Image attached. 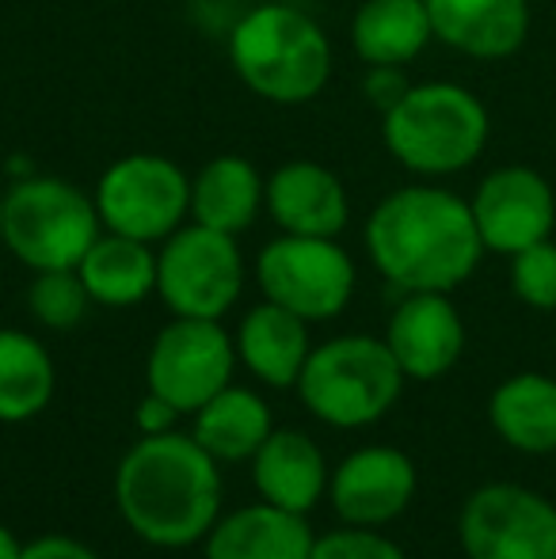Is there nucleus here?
I'll list each match as a JSON object with an SVG mask.
<instances>
[{"mask_svg":"<svg viewBox=\"0 0 556 559\" xmlns=\"http://www.w3.org/2000/svg\"><path fill=\"white\" fill-rule=\"evenodd\" d=\"M488 423L514 453H556V377L527 369L499 381L488 396Z\"/></svg>","mask_w":556,"mask_h":559,"instance_id":"22","label":"nucleus"},{"mask_svg":"<svg viewBox=\"0 0 556 559\" xmlns=\"http://www.w3.org/2000/svg\"><path fill=\"white\" fill-rule=\"evenodd\" d=\"M92 297L76 271H35L27 286V309L50 332H73L88 312Z\"/></svg>","mask_w":556,"mask_h":559,"instance_id":"26","label":"nucleus"},{"mask_svg":"<svg viewBox=\"0 0 556 559\" xmlns=\"http://www.w3.org/2000/svg\"><path fill=\"white\" fill-rule=\"evenodd\" d=\"M225 53L252 96L275 107L312 104L332 81V38L305 8L268 0L233 20Z\"/></svg>","mask_w":556,"mask_h":559,"instance_id":"3","label":"nucleus"},{"mask_svg":"<svg viewBox=\"0 0 556 559\" xmlns=\"http://www.w3.org/2000/svg\"><path fill=\"white\" fill-rule=\"evenodd\" d=\"M465 559H556V507L522 484H484L458 514Z\"/></svg>","mask_w":556,"mask_h":559,"instance_id":"11","label":"nucleus"},{"mask_svg":"<svg viewBox=\"0 0 556 559\" xmlns=\"http://www.w3.org/2000/svg\"><path fill=\"white\" fill-rule=\"evenodd\" d=\"M233 338L248 373L271 389H294L312 350L309 324L275 301H260L256 309H248Z\"/></svg>","mask_w":556,"mask_h":559,"instance_id":"20","label":"nucleus"},{"mask_svg":"<svg viewBox=\"0 0 556 559\" xmlns=\"http://www.w3.org/2000/svg\"><path fill=\"white\" fill-rule=\"evenodd\" d=\"M179 415H184V412H179V407H171L164 396H156V392H149V396L138 404L134 423H138L141 435H168V430H176Z\"/></svg>","mask_w":556,"mask_h":559,"instance_id":"31","label":"nucleus"},{"mask_svg":"<svg viewBox=\"0 0 556 559\" xmlns=\"http://www.w3.org/2000/svg\"><path fill=\"white\" fill-rule=\"evenodd\" d=\"M312 545L317 537L305 514L256 502L217 518L206 537V559H312Z\"/></svg>","mask_w":556,"mask_h":559,"instance_id":"19","label":"nucleus"},{"mask_svg":"<svg viewBox=\"0 0 556 559\" xmlns=\"http://www.w3.org/2000/svg\"><path fill=\"white\" fill-rule=\"evenodd\" d=\"M20 556H23V540L8 525H0V559H20Z\"/></svg>","mask_w":556,"mask_h":559,"instance_id":"32","label":"nucleus"},{"mask_svg":"<svg viewBox=\"0 0 556 559\" xmlns=\"http://www.w3.org/2000/svg\"><path fill=\"white\" fill-rule=\"evenodd\" d=\"M312 559H409L389 537L378 530H363V525H347L328 537H317Z\"/></svg>","mask_w":556,"mask_h":559,"instance_id":"28","label":"nucleus"},{"mask_svg":"<svg viewBox=\"0 0 556 559\" xmlns=\"http://www.w3.org/2000/svg\"><path fill=\"white\" fill-rule=\"evenodd\" d=\"M245 278L237 236L199 222L179 225L156 251V294L171 317L222 320L245 294Z\"/></svg>","mask_w":556,"mask_h":559,"instance_id":"8","label":"nucleus"},{"mask_svg":"<svg viewBox=\"0 0 556 559\" xmlns=\"http://www.w3.org/2000/svg\"><path fill=\"white\" fill-rule=\"evenodd\" d=\"M20 559H99L84 540L69 537V533H43V537L27 540Z\"/></svg>","mask_w":556,"mask_h":559,"instance_id":"30","label":"nucleus"},{"mask_svg":"<svg viewBox=\"0 0 556 559\" xmlns=\"http://www.w3.org/2000/svg\"><path fill=\"white\" fill-rule=\"evenodd\" d=\"M492 115L473 88L458 81L412 84L381 115V145L416 179H450L484 156Z\"/></svg>","mask_w":556,"mask_h":559,"instance_id":"4","label":"nucleus"},{"mask_svg":"<svg viewBox=\"0 0 556 559\" xmlns=\"http://www.w3.org/2000/svg\"><path fill=\"white\" fill-rule=\"evenodd\" d=\"M355 259L332 236L279 233L256 255V286L263 301H275L305 324L335 320L355 297Z\"/></svg>","mask_w":556,"mask_h":559,"instance_id":"7","label":"nucleus"},{"mask_svg":"<svg viewBox=\"0 0 556 559\" xmlns=\"http://www.w3.org/2000/svg\"><path fill=\"white\" fill-rule=\"evenodd\" d=\"M386 343L409 381H438L465 354V320L450 294H404L389 317Z\"/></svg>","mask_w":556,"mask_h":559,"instance_id":"14","label":"nucleus"},{"mask_svg":"<svg viewBox=\"0 0 556 559\" xmlns=\"http://www.w3.org/2000/svg\"><path fill=\"white\" fill-rule=\"evenodd\" d=\"M511 294L527 309L556 312V240L530 243L511 255Z\"/></svg>","mask_w":556,"mask_h":559,"instance_id":"27","label":"nucleus"},{"mask_svg":"<svg viewBox=\"0 0 556 559\" xmlns=\"http://www.w3.org/2000/svg\"><path fill=\"white\" fill-rule=\"evenodd\" d=\"M92 305L104 309H134L149 294H156V251L153 243L134 236L99 233V240L76 263Z\"/></svg>","mask_w":556,"mask_h":559,"instance_id":"23","label":"nucleus"},{"mask_svg":"<svg viewBox=\"0 0 556 559\" xmlns=\"http://www.w3.org/2000/svg\"><path fill=\"white\" fill-rule=\"evenodd\" d=\"M347 35L363 66H412L435 43L427 0H363Z\"/></svg>","mask_w":556,"mask_h":559,"instance_id":"21","label":"nucleus"},{"mask_svg":"<svg viewBox=\"0 0 556 559\" xmlns=\"http://www.w3.org/2000/svg\"><path fill=\"white\" fill-rule=\"evenodd\" d=\"M271 430V407L260 392L229 384L194 412L191 435L214 461H252Z\"/></svg>","mask_w":556,"mask_h":559,"instance_id":"24","label":"nucleus"},{"mask_svg":"<svg viewBox=\"0 0 556 559\" xmlns=\"http://www.w3.org/2000/svg\"><path fill=\"white\" fill-rule=\"evenodd\" d=\"M237 361V338L225 332L222 320L176 317L149 346L145 381L149 392L164 396L184 415H194L206 400L229 389Z\"/></svg>","mask_w":556,"mask_h":559,"instance_id":"10","label":"nucleus"},{"mask_svg":"<svg viewBox=\"0 0 556 559\" xmlns=\"http://www.w3.org/2000/svg\"><path fill=\"white\" fill-rule=\"evenodd\" d=\"M119 4H127V0H119Z\"/></svg>","mask_w":556,"mask_h":559,"instance_id":"34","label":"nucleus"},{"mask_svg":"<svg viewBox=\"0 0 556 559\" xmlns=\"http://www.w3.org/2000/svg\"><path fill=\"white\" fill-rule=\"evenodd\" d=\"M435 43L473 61H504L530 38V0H427Z\"/></svg>","mask_w":556,"mask_h":559,"instance_id":"16","label":"nucleus"},{"mask_svg":"<svg viewBox=\"0 0 556 559\" xmlns=\"http://www.w3.org/2000/svg\"><path fill=\"white\" fill-rule=\"evenodd\" d=\"M0 248H4V191H0Z\"/></svg>","mask_w":556,"mask_h":559,"instance_id":"33","label":"nucleus"},{"mask_svg":"<svg viewBox=\"0 0 556 559\" xmlns=\"http://www.w3.org/2000/svg\"><path fill=\"white\" fill-rule=\"evenodd\" d=\"M107 233L164 243L191 222V176L164 153H127L92 187Z\"/></svg>","mask_w":556,"mask_h":559,"instance_id":"9","label":"nucleus"},{"mask_svg":"<svg viewBox=\"0 0 556 559\" xmlns=\"http://www.w3.org/2000/svg\"><path fill=\"white\" fill-rule=\"evenodd\" d=\"M409 88L412 81L404 73V66H366L363 96L370 99V107H378V115H386Z\"/></svg>","mask_w":556,"mask_h":559,"instance_id":"29","label":"nucleus"},{"mask_svg":"<svg viewBox=\"0 0 556 559\" xmlns=\"http://www.w3.org/2000/svg\"><path fill=\"white\" fill-rule=\"evenodd\" d=\"M252 479L263 502L289 514H309L328 491V461L320 445L301 430H271V438L256 449Z\"/></svg>","mask_w":556,"mask_h":559,"instance_id":"17","label":"nucleus"},{"mask_svg":"<svg viewBox=\"0 0 556 559\" xmlns=\"http://www.w3.org/2000/svg\"><path fill=\"white\" fill-rule=\"evenodd\" d=\"M363 240L374 271L401 294H453L484 259L469 199L435 179L389 191L366 217Z\"/></svg>","mask_w":556,"mask_h":559,"instance_id":"1","label":"nucleus"},{"mask_svg":"<svg viewBox=\"0 0 556 559\" xmlns=\"http://www.w3.org/2000/svg\"><path fill=\"white\" fill-rule=\"evenodd\" d=\"M404 381L409 377L397 366L386 338L335 335L312 346L294 389L312 419L335 430H358L393 412Z\"/></svg>","mask_w":556,"mask_h":559,"instance_id":"5","label":"nucleus"},{"mask_svg":"<svg viewBox=\"0 0 556 559\" xmlns=\"http://www.w3.org/2000/svg\"><path fill=\"white\" fill-rule=\"evenodd\" d=\"M96 199L58 176H20L4 191V248L27 271H76L99 240Z\"/></svg>","mask_w":556,"mask_h":559,"instance_id":"6","label":"nucleus"},{"mask_svg":"<svg viewBox=\"0 0 556 559\" xmlns=\"http://www.w3.org/2000/svg\"><path fill=\"white\" fill-rule=\"evenodd\" d=\"M268 210V179L248 156L222 153L191 176V222L240 236Z\"/></svg>","mask_w":556,"mask_h":559,"instance_id":"18","label":"nucleus"},{"mask_svg":"<svg viewBox=\"0 0 556 559\" xmlns=\"http://www.w3.org/2000/svg\"><path fill=\"white\" fill-rule=\"evenodd\" d=\"M268 214L279 233L340 240L351 222V199L343 179L328 164L297 156L268 176Z\"/></svg>","mask_w":556,"mask_h":559,"instance_id":"15","label":"nucleus"},{"mask_svg":"<svg viewBox=\"0 0 556 559\" xmlns=\"http://www.w3.org/2000/svg\"><path fill=\"white\" fill-rule=\"evenodd\" d=\"M58 389L54 358L35 335L0 328V423H27L43 415Z\"/></svg>","mask_w":556,"mask_h":559,"instance_id":"25","label":"nucleus"},{"mask_svg":"<svg viewBox=\"0 0 556 559\" xmlns=\"http://www.w3.org/2000/svg\"><path fill=\"white\" fill-rule=\"evenodd\" d=\"M476 233L484 251L511 259L514 251L542 243L556 228V191L553 183L530 164H499L476 183L473 199Z\"/></svg>","mask_w":556,"mask_h":559,"instance_id":"12","label":"nucleus"},{"mask_svg":"<svg viewBox=\"0 0 556 559\" xmlns=\"http://www.w3.org/2000/svg\"><path fill=\"white\" fill-rule=\"evenodd\" d=\"M416 484L419 472L404 449L366 445L343 456L340 468L328 479V495H332V507L343 518V525L381 530L412 507Z\"/></svg>","mask_w":556,"mask_h":559,"instance_id":"13","label":"nucleus"},{"mask_svg":"<svg viewBox=\"0 0 556 559\" xmlns=\"http://www.w3.org/2000/svg\"><path fill=\"white\" fill-rule=\"evenodd\" d=\"M115 502L130 533L153 548H191L222 514L217 461L194 435H141L115 472Z\"/></svg>","mask_w":556,"mask_h":559,"instance_id":"2","label":"nucleus"}]
</instances>
